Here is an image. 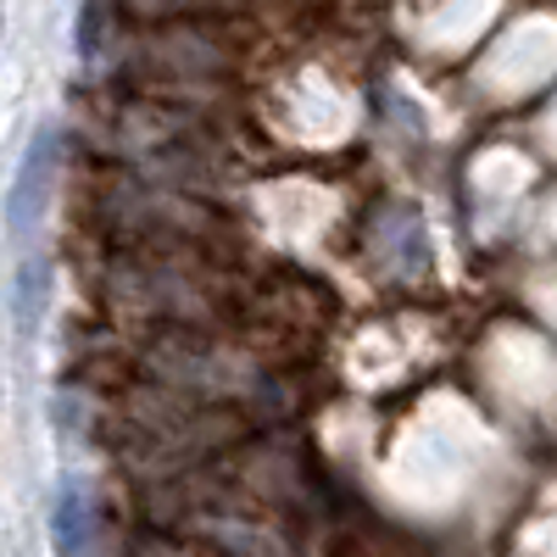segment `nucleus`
<instances>
[{
	"instance_id": "7ed1b4c3",
	"label": "nucleus",
	"mask_w": 557,
	"mask_h": 557,
	"mask_svg": "<svg viewBox=\"0 0 557 557\" xmlns=\"http://www.w3.org/2000/svg\"><path fill=\"white\" fill-rule=\"evenodd\" d=\"M57 128H39V139H34V151H28V162H23V173H17V184H12V207H7V223H12V235L23 240L28 228L39 223V212H45V196H51V178H57Z\"/></svg>"
},
{
	"instance_id": "20e7f679",
	"label": "nucleus",
	"mask_w": 557,
	"mask_h": 557,
	"mask_svg": "<svg viewBox=\"0 0 557 557\" xmlns=\"http://www.w3.org/2000/svg\"><path fill=\"white\" fill-rule=\"evenodd\" d=\"M96 535H101V513L96 496L78 480H62L51 496V546L57 557H96Z\"/></svg>"
},
{
	"instance_id": "f03ea898",
	"label": "nucleus",
	"mask_w": 557,
	"mask_h": 557,
	"mask_svg": "<svg viewBox=\"0 0 557 557\" xmlns=\"http://www.w3.org/2000/svg\"><path fill=\"white\" fill-rule=\"evenodd\" d=\"M268 45L251 23H162L117 28L101 84H251V62Z\"/></svg>"
},
{
	"instance_id": "f257e3e1",
	"label": "nucleus",
	"mask_w": 557,
	"mask_h": 557,
	"mask_svg": "<svg viewBox=\"0 0 557 557\" xmlns=\"http://www.w3.org/2000/svg\"><path fill=\"white\" fill-rule=\"evenodd\" d=\"M251 246L235 201L184 196L162 184L73 157L67 178V251H146V246Z\"/></svg>"
},
{
	"instance_id": "39448f33",
	"label": "nucleus",
	"mask_w": 557,
	"mask_h": 557,
	"mask_svg": "<svg viewBox=\"0 0 557 557\" xmlns=\"http://www.w3.org/2000/svg\"><path fill=\"white\" fill-rule=\"evenodd\" d=\"M39 290H45V257H23L17 262V290H12V312H17V330H34V312H39Z\"/></svg>"
}]
</instances>
